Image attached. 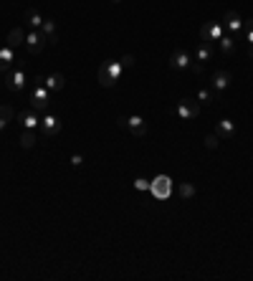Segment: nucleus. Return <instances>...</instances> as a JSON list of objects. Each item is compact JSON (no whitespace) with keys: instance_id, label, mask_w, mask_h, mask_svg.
<instances>
[{"instance_id":"obj_1","label":"nucleus","mask_w":253,"mask_h":281,"mask_svg":"<svg viewBox=\"0 0 253 281\" xmlns=\"http://www.w3.org/2000/svg\"><path fill=\"white\" fill-rule=\"evenodd\" d=\"M122 71H124L122 61H104L99 66V84L107 86V89H114L117 81L122 79Z\"/></svg>"},{"instance_id":"obj_2","label":"nucleus","mask_w":253,"mask_h":281,"mask_svg":"<svg viewBox=\"0 0 253 281\" xmlns=\"http://www.w3.org/2000/svg\"><path fill=\"white\" fill-rule=\"evenodd\" d=\"M3 86H5V91H10V94L26 91V73L20 69H8L5 71V79H3Z\"/></svg>"},{"instance_id":"obj_3","label":"nucleus","mask_w":253,"mask_h":281,"mask_svg":"<svg viewBox=\"0 0 253 281\" xmlns=\"http://www.w3.org/2000/svg\"><path fill=\"white\" fill-rule=\"evenodd\" d=\"M149 193L157 198V200H167L172 195V180L167 175H157L152 183H149Z\"/></svg>"},{"instance_id":"obj_4","label":"nucleus","mask_w":253,"mask_h":281,"mask_svg":"<svg viewBox=\"0 0 253 281\" xmlns=\"http://www.w3.org/2000/svg\"><path fill=\"white\" fill-rule=\"evenodd\" d=\"M117 124L122 127V130H127L129 135H134V137H144L147 135V122L142 119V117H119L117 119Z\"/></svg>"},{"instance_id":"obj_5","label":"nucleus","mask_w":253,"mask_h":281,"mask_svg":"<svg viewBox=\"0 0 253 281\" xmlns=\"http://www.w3.org/2000/svg\"><path fill=\"white\" fill-rule=\"evenodd\" d=\"M225 36V25L223 23H205L200 28V41L203 43H218Z\"/></svg>"},{"instance_id":"obj_6","label":"nucleus","mask_w":253,"mask_h":281,"mask_svg":"<svg viewBox=\"0 0 253 281\" xmlns=\"http://www.w3.org/2000/svg\"><path fill=\"white\" fill-rule=\"evenodd\" d=\"M61 117H56V114H51V112H46L43 117H41V130L46 132V137H59L61 135Z\"/></svg>"},{"instance_id":"obj_7","label":"nucleus","mask_w":253,"mask_h":281,"mask_svg":"<svg viewBox=\"0 0 253 281\" xmlns=\"http://www.w3.org/2000/svg\"><path fill=\"white\" fill-rule=\"evenodd\" d=\"M26 51L28 54H33V56H38L43 48H46V38H43V33L41 31H28L26 33Z\"/></svg>"},{"instance_id":"obj_8","label":"nucleus","mask_w":253,"mask_h":281,"mask_svg":"<svg viewBox=\"0 0 253 281\" xmlns=\"http://www.w3.org/2000/svg\"><path fill=\"white\" fill-rule=\"evenodd\" d=\"M190 64H192V59H190L188 51H183V48H175L170 54V59H167V66L172 71H188Z\"/></svg>"},{"instance_id":"obj_9","label":"nucleus","mask_w":253,"mask_h":281,"mask_svg":"<svg viewBox=\"0 0 253 281\" xmlns=\"http://www.w3.org/2000/svg\"><path fill=\"white\" fill-rule=\"evenodd\" d=\"M223 25H225V31H228L231 36H241V33H243V18H241L236 10H228V13L223 15Z\"/></svg>"},{"instance_id":"obj_10","label":"nucleus","mask_w":253,"mask_h":281,"mask_svg":"<svg viewBox=\"0 0 253 281\" xmlns=\"http://www.w3.org/2000/svg\"><path fill=\"white\" fill-rule=\"evenodd\" d=\"M231 81H233V76H231V71L218 69V71H213V76H210V89L220 94L223 89H228V86H231Z\"/></svg>"},{"instance_id":"obj_11","label":"nucleus","mask_w":253,"mask_h":281,"mask_svg":"<svg viewBox=\"0 0 253 281\" xmlns=\"http://www.w3.org/2000/svg\"><path fill=\"white\" fill-rule=\"evenodd\" d=\"M197 114H200V101L183 99V101L178 104V117H180V119H195Z\"/></svg>"},{"instance_id":"obj_12","label":"nucleus","mask_w":253,"mask_h":281,"mask_svg":"<svg viewBox=\"0 0 253 281\" xmlns=\"http://www.w3.org/2000/svg\"><path fill=\"white\" fill-rule=\"evenodd\" d=\"M18 122L23 124V130H36V127L41 124V119H38V112H36V109L20 112V114H18Z\"/></svg>"},{"instance_id":"obj_13","label":"nucleus","mask_w":253,"mask_h":281,"mask_svg":"<svg viewBox=\"0 0 253 281\" xmlns=\"http://www.w3.org/2000/svg\"><path fill=\"white\" fill-rule=\"evenodd\" d=\"M215 135H218L220 140H233V137H236V124H233L231 119H220L218 127H215Z\"/></svg>"},{"instance_id":"obj_14","label":"nucleus","mask_w":253,"mask_h":281,"mask_svg":"<svg viewBox=\"0 0 253 281\" xmlns=\"http://www.w3.org/2000/svg\"><path fill=\"white\" fill-rule=\"evenodd\" d=\"M43 84H46L48 91H61L63 86H66V76L59 73V71H56V73H48V76L43 79Z\"/></svg>"},{"instance_id":"obj_15","label":"nucleus","mask_w":253,"mask_h":281,"mask_svg":"<svg viewBox=\"0 0 253 281\" xmlns=\"http://www.w3.org/2000/svg\"><path fill=\"white\" fill-rule=\"evenodd\" d=\"M43 20H46V18H41V13H38L36 8H28V10H26V25H28L31 31H38V28L43 25Z\"/></svg>"},{"instance_id":"obj_16","label":"nucleus","mask_w":253,"mask_h":281,"mask_svg":"<svg viewBox=\"0 0 253 281\" xmlns=\"http://www.w3.org/2000/svg\"><path fill=\"white\" fill-rule=\"evenodd\" d=\"M46 38V43H59V33H56V23L54 20H43V25L38 28Z\"/></svg>"},{"instance_id":"obj_17","label":"nucleus","mask_w":253,"mask_h":281,"mask_svg":"<svg viewBox=\"0 0 253 281\" xmlns=\"http://www.w3.org/2000/svg\"><path fill=\"white\" fill-rule=\"evenodd\" d=\"M20 43H26V31H23V28H13V31L8 33V46L15 48V46H20Z\"/></svg>"},{"instance_id":"obj_18","label":"nucleus","mask_w":253,"mask_h":281,"mask_svg":"<svg viewBox=\"0 0 253 281\" xmlns=\"http://www.w3.org/2000/svg\"><path fill=\"white\" fill-rule=\"evenodd\" d=\"M220 51L225 54V56H231V54H236V36H231V33H225L220 41Z\"/></svg>"},{"instance_id":"obj_19","label":"nucleus","mask_w":253,"mask_h":281,"mask_svg":"<svg viewBox=\"0 0 253 281\" xmlns=\"http://www.w3.org/2000/svg\"><path fill=\"white\" fill-rule=\"evenodd\" d=\"M195 59H197L200 64L210 61V59H213V46H210V43H203V41H200V46H197V51H195Z\"/></svg>"},{"instance_id":"obj_20","label":"nucleus","mask_w":253,"mask_h":281,"mask_svg":"<svg viewBox=\"0 0 253 281\" xmlns=\"http://www.w3.org/2000/svg\"><path fill=\"white\" fill-rule=\"evenodd\" d=\"M31 109H36L38 114H46V112H51V101H48V99H36V96H31Z\"/></svg>"},{"instance_id":"obj_21","label":"nucleus","mask_w":253,"mask_h":281,"mask_svg":"<svg viewBox=\"0 0 253 281\" xmlns=\"http://www.w3.org/2000/svg\"><path fill=\"white\" fill-rule=\"evenodd\" d=\"M218 99H220V94L213 91V89H200L197 91V101H208L210 104V101H218Z\"/></svg>"},{"instance_id":"obj_22","label":"nucleus","mask_w":253,"mask_h":281,"mask_svg":"<svg viewBox=\"0 0 253 281\" xmlns=\"http://www.w3.org/2000/svg\"><path fill=\"white\" fill-rule=\"evenodd\" d=\"M20 147H23V149L36 147V135H33V130H23V135H20Z\"/></svg>"},{"instance_id":"obj_23","label":"nucleus","mask_w":253,"mask_h":281,"mask_svg":"<svg viewBox=\"0 0 253 281\" xmlns=\"http://www.w3.org/2000/svg\"><path fill=\"white\" fill-rule=\"evenodd\" d=\"M178 193H180V198L190 200V198H195V185H192V183H180Z\"/></svg>"},{"instance_id":"obj_24","label":"nucleus","mask_w":253,"mask_h":281,"mask_svg":"<svg viewBox=\"0 0 253 281\" xmlns=\"http://www.w3.org/2000/svg\"><path fill=\"white\" fill-rule=\"evenodd\" d=\"M0 119L8 124V122H13V107H8V104H0Z\"/></svg>"},{"instance_id":"obj_25","label":"nucleus","mask_w":253,"mask_h":281,"mask_svg":"<svg viewBox=\"0 0 253 281\" xmlns=\"http://www.w3.org/2000/svg\"><path fill=\"white\" fill-rule=\"evenodd\" d=\"M218 144H220V137H218V135H215V132H213V135H208V137H205V147H208V149H215V147H218Z\"/></svg>"},{"instance_id":"obj_26","label":"nucleus","mask_w":253,"mask_h":281,"mask_svg":"<svg viewBox=\"0 0 253 281\" xmlns=\"http://www.w3.org/2000/svg\"><path fill=\"white\" fill-rule=\"evenodd\" d=\"M243 33H246L248 43H253V18H248V20L243 23Z\"/></svg>"},{"instance_id":"obj_27","label":"nucleus","mask_w":253,"mask_h":281,"mask_svg":"<svg viewBox=\"0 0 253 281\" xmlns=\"http://www.w3.org/2000/svg\"><path fill=\"white\" fill-rule=\"evenodd\" d=\"M134 188H137V190H149V183H147L144 177H139V180H134Z\"/></svg>"},{"instance_id":"obj_28","label":"nucleus","mask_w":253,"mask_h":281,"mask_svg":"<svg viewBox=\"0 0 253 281\" xmlns=\"http://www.w3.org/2000/svg\"><path fill=\"white\" fill-rule=\"evenodd\" d=\"M122 66H124V69H129V66H134V56H132V54H127V56H122Z\"/></svg>"},{"instance_id":"obj_29","label":"nucleus","mask_w":253,"mask_h":281,"mask_svg":"<svg viewBox=\"0 0 253 281\" xmlns=\"http://www.w3.org/2000/svg\"><path fill=\"white\" fill-rule=\"evenodd\" d=\"M81 162H84V157H81V155L76 152V155L71 157V165H73V167H81Z\"/></svg>"},{"instance_id":"obj_30","label":"nucleus","mask_w":253,"mask_h":281,"mask_svg":"<svg viewBox=\"0 0 253 281\" xmlns=\"http://www.w3.org/2000/svg\"><path fill=\"white\" fill-rule=\"evenodd\" d=\"M248 56H251V59H253V43H251V48H248Z\"/></svg>"},{"instance_id":"obj_31","label":"nucleus","mask_w":253,"mask_h":281,"mask_svg":"<svg viewBox=\"0 0 253 281\" xmlns=\"http://www.w3.org/2000/svg\"><path fill=\"white\" fill-rule=\"evenodd\" d=\"M0 130H5V122H3V119H0Z\"/></svg>"},{"instance_id":"obj_32","label":"nucleus","mask_w":253,"mask_h":281,"mask_svg":"<svg viewBox=\"0 0 253 281\" xmlns=\"http://www.w3.org/2000/svg\"><path fill=\"white\" fill-rule=\"evenodd\" d=\"M112 3H122V0H112Z\"/></svg>"},{"instance_id":"obj_33","label":"nucleus","mask_w":253,"mask_h":281,"mask_svg":"<svg viewBox=\"0 0 253 281\" xmlns=\"http://www.w3.org/2000/svg\"><path fill=\"white\" fill-rule=\"evenodd\" d=\"M0 89H3V81H0Z\"/></svg>"}]
</instances>
